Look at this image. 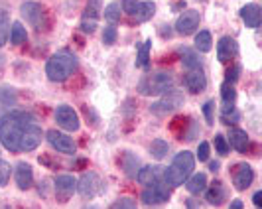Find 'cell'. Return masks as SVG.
<instances>
[{"label":"cell","instance_id":"4","mask_svg":"<svg viewBox=\"0 0 262 209\" xmlns=\"http://www.w3.org/2000/svg\"><path fill=\"white\" fill-rule=\"evenodd\" d=\"M173 87V73L171 71H156L148 73L140 79L138 83V93L144 97H154V95H164Z\"/></svg>","mask_w":262,"mask_h":209},{"label":"cell","instance_id":"31","mask_svg":"<svg viewBox=\"0 0 262 209\" xmlns=\"http://www.w3.org/2000/svg\"><path fill=\"white\" fill-rule=\"evenodd\" d=\"M8 32H10V16L6 10H0V46L6 44Z\"/></svg>","mask_w":262,"mask_h":209},{"label":"cell","instance_id":"26","mask_svg":"<svg viewBox=\"0 0 262 209\" xmlns=\"http://www.w3.org/2000/svg\"><path fill=\"white\" fill-rule=\"evenodd\" d=\"M211 48H213V39H211V34L209 32H199L195 36V50L201 53H207L211 52Z\"/></svg>","mask_w":262,"mask_h":209},{"label":"cell","instance_id":"40","mask_svg":"<svg viewBox=\"0 0 262 209\" xmlns=\"http://www.w3.org/2000/svg\"><path fill=\"white\" fill-rule=\"evenodd\" d=\"M197 158L199 162H207L209 160V142H201L197 148Z\"/></svg>","mask_w":262,"mask_h":209},{"label":"cell","instance_id":"45","mask_svg":"<svg viewBox=\"0 0 262 209\" xmlns=\"http://www.w3.org/2000/svg\"><path fill=\"white\" fill-rule=\"evenodd\" d=\"M209 170L211 172H217V170H219V162H209Z\"/></svg>","mask_w":262,"mask_h":209},{"label":"cell","instance_id":"7","mask_svg":"<svg viewBox=\"0 0 262 209\" xmlns=\"http://www.w3.org/2000/svg\"><path fill=\"white\" fill-rule=\"evenodd\" d=\"M20 12H22V18L26 20L28 24L36 28L38 32H41L43 28L48 26L46 10H43V6L38 4V2H24L22 8H20Z\"/></svg>","mask_w":262,"mask_h":209},{"label":"cell","instance_id":"27","mask_svg":"<svg viewBox=\"0 0 262 209\" xmlns=\"http://www.w3.org/2000/svg\"><path fill=\"white\" fill-rule=\"evenodd\" d=\"M26 39H28L26 28L22 26L20 22H14L12 28H10V41H12L14 46H20V44H24Z\"/></svg>","mask_w":262,"mask_h":209},{"label":"cell","instance_id":"24","mask_svg":"<svg viewBox=\"0 0 262 209\" xmlns=\"http://www.w3.org/2000/svg\"><path fill=\"white\" fill-rule=\"evenodd\" d=\"M225 197H227V190H225L223 182H213L211 190H207V194H205V199L211 205H221Z\"/></svg>","mask_w":262,"mask_h":209},{"label":"cell","instance_id":"11","mask_svg":"<svg viewBox=\"0 0 262 209\" xmlns=\"http://www.w3.org/2000/svg\"><path fill=\"white\" fill-rule=\"evenodd\" d=\"M55 120L57 124L67 132H77L79 131V115L73 111V107L69 104H61L55 111Z\"/></svg>","mask_w":262,"mask_h":209},{"label":"cell","instance_id":"2","mask_svg":"<svg viewBox=\"0 0 262 209\" xmlns=\"http://www.w3.org/2000/svg\"><path fill=\"white\" fill-rule=\"evenodd\" d=\"M77 71V57L71 52H57L55 55H52L48 59V66H46V73H48V79L53 81V83H61L69 79L73 73Z\"/></svg>","mask_w":262,"mask_h":209},{"label":"cell","instance_id":"9","mask_svg":"<svg viewBox=\"0 0 262 209\" xmlns=\"http://www.w3.org/2000/svg\"><path fill=\"white\" fill-rule=\"evenodd\" d=\"M101 10H103L101 0H87L85 12H83V18H81V30L85 34H93L97 30V22H99Z\"/></svg>","mask_w":262,"mask_h":209},{"label":"cell","instance_id":"15","mask_svg":"<svg viewBox=\"0 0 262 209\" xmlns=\"http://www.w3.org/2000/svg\"><path fill=\"white\" fill-rule=\"evenodd\" d=\"M55 194H57V197L61 199V201H67L69 197L73 196V192L77 190V182H75V178L73 176H57L55 178Z\"/></svg>","mask_w":262,"mask_h":209},{"label":"cell","instance_id":"22","mask_svg":"<svg viewBox=\"0 0 262 209\" xmlns=\"http://www.w3.org/2000/svg\"><path fill=\"white\" fill-rule=\"evenodd\" d=\"M185 187H187V192H189V194H193V196L203 194V192L207 190V176H205L203 172L193 174L189 180H185Z\"/></svg>","mask_w":262,"mask_h":209},{"label":"cell","instance_id":"14","mask_svg":"<svg viewBox=\"0 0 262 209\" xmlns=\"http://www.w3.org/2000/svg\"><path fill=\"white\" fill-rule=\"evenodd\" d=\"M199 28V12L197 10H185L178 22H176V32L182 36H189Z\"/></svg>","mask_w":262,"mask_h":209},{"label":"cell","instance_id":"8","mask_svg":"<svg viewBox=\"0 0 262 209\" xmlns=\"http://www.w3.org/2000/svg\"><path fill=\"white\" fill-rule=\"evenodd\" d=\"M41 129H39V124L36 120H32V122H28L26 129L22 131V136H20V144H18V150L20 152H32V150H36L41 142Z\"/></svg>","mask_w":262,"mask_h":209},{"label":"cell","instance_id":"41","mask_svg":"<svg viewBox=\"0 0 262 209\" xmlns=\"http://www.w3.org/2000/svg\"><path fill=\"white\" fill-rule=\"evenodd\" d=\"M213 109H215L213 101H207V103L203 104V115L207 118V124H213Z\"/></svg>","mask_w":262,"mask_h":209},{"label":"cell","instance_id":"10","mask_svg":"<svg viewBox=\"0 0 262 209\" xmlns=\"http://www.w3.org/2000/svg\"><path fill=\"white\" fill-rule=\"evenodd\" d=\"M140 197H142V201L148 203V205H158V203H164V201L170 199V190H168L166 182L162 180V182H156V183H152V185H148Z\"/></svg>","mask_w":262,"mask_h":209},{"label":"cell","instance_id":"36","mask_svg":"<svg viewBox=\"0 0 262 209\" xmlns=\"http://www.w3.org/2000/svg\"><path fill=\"white\" fill-rule=\"evenodd\" d=\"M111 209H136V201L130 199V197H120L113 203Z\"/></svg>","mask_w":262,"mask_h":209},{"label":"cell","instance_id":"25","mask_svg":"<svg viewBox=\"0 0 262 209\" xmlns=\"http://www.w3.org/2000/svg\"><path fill=\"white\" fill-rule=\"evenodd\" d=\"M154 14H156V4L148 0V2H138L136 4V12L132 14V18L136 22H148Z\"/></svg>","mask_w":262,"mask_h":209},{"label":"cell","instance_id":"23","mask_svg":"<svg viewBox=\"0 0 262 209\" xmlns=\"http://www.w3.org/2000/svg\"><path fill=\"white\" fill-rule=\"evenodd\" d=\"M229 146H233L236 152H245L249 146V134L241 129H231L229 132Z\"/></svg>","mask_w":262,"mask_h":209},{"label":"cell","instance_id":"19","mask_svg":"<svg viewBox=\"0 0 262 209\" xmlns=\"http://www.w3.org/2000/svg\"><path fill=\"white\" fill-rule=\"evenodd\" d=\"M14 178H16V183H18L20 190H30L32 183H34V170H32V166L26 164V162H20L16 166Z\"/></svg>","mask_w":262,"mask_h":209},{"label":"cell","instance_id":"5","mask_svg":"<svg viewBox=\"0 0 262 209\" xmlns=\"http://www.w3.org/2000/svg\"><path fill=\"white\" fill-rule=\"evenodd\" d=\"M180 104H184V93L178 89H170L168 93H164L160 101L150 104V111L158 117H166L168 113H173Z\"/></svg>","mask_w":262,"mask_h":209},{"label":"cell","instance_id":"33","mask_svg":"<svg viewBox=\"0 0 262 209\" xmlns=\"http://www.w3.org/2000/svg\"><path fill=\"white\" fill-rule=\"evenodd\" d=\"M105 20L111 22V24L120 22V4H118V2H111L105 8Z\"/></svg>","mask_w":262,"mask_h":209},{"label":"cell","instance_id":"32","mask_svg":"<svg viewBox=\"0 0 262 209\" xmlns=\"http://www.w3.org/2000/svg\"><path fill=\"white\" fill-rule=\"evenodd\" d=\"M150 48H152V39H146L144 44L138 50V59L136 66L138 67H148V59H150Z\"/></svg>","mask_w":262,"mask_h":209},{"label":"cell","instance_id":"38","mask_svg":"<svg viewBox=\"0 0 262 209\" xmlns=\"http://www.w3.org/2000/svg\"><path fill=\"white\" fill-rule=\"evenodd\" d=\"M117 41V28L115 26H106L103 32V44L105 46H113Z\"/></svg>","mask_w":262,"mask_h":209},{"label":"cell","instance_id":"37","mask_svg":"<svg viewBox=\"0 0 262 209\" xmlns=\"http://www.w3.org/2000/svg\"><path fill=\"white\" fill-rule=\"evenodd\" d=\"M215 148H217V152H219L221 156H227V154H229V144H227L223 134H215Z\"/></svg>","mask_w":262,"mask_h":209},{"label":"cell","instance_id":"44","mask_svg":"<svg viewBox=\"0 0 262 209\" xmlns=\"http://www.w3.org/2000/svg\"><path fill=\"white\" fill-rule=\"evenodd\" d=\"M229 209H243V201H241V199H235V201L231 203V207H229Z\"/></svg>","mask_w":262,"mask_h":209},{"label":"cell","instance_id":"43","mask_svg":"<svg viewBox=\"0 0 262 209\" xmlns=\"http://www.w3.org/2000/svg\"><path fill=\"white\" fill-rule=\"evenodd\" d=\"M187 207L189 209H205L203 205H199L195 199H187Z\"/></svg>","mask_w":262,"mask_h":209},{"label":"cell","instance_id":"18","mask_svg":"<svg viewBox=\"0 0 262 209\" xmlns=\"http://www.w3.org/2000/svg\"><path fill=\"white\" fill-rule=\"evenodd\" d=\"M184 83L191 93H201L207 87V77H205V73L201 69H191L184 77Z\"/></svg>","mask_w":262,"mask_h":209},{"label":"cell","instance_id":"42","mask_svg":"<svg viewBox=\"0 0 262 209\" xmlns=\"http://www.w3.org/2000/svg\"><path fill=\"white\" fill-rule=\"evenodd\" d=\"M252 201H254L256 207H262V192H256V194L252 196Z\"/></svg>","mask_w":262,"mask_h":209},{"label":"cell","instance_id":"29","mask_svg":"<svg viewBox=\"0 0 262 209\" xmlns=\"http://www.w3.org/2000/svg\"><path fill=\"white\" fill-rule=\"evenodd\" d=\"M170 152V144L166 140H154L150 144V154L156 158V160H164Z\"/></svg>","mask_w":262,"mask_h":209},{"label":"cell","instance_id":"1","mask_svg":"<svg viewBox=\"0 0 262 209\" xmlns=\"http://www.w3.org/2000/svg\"><path fill=\"white\" fill-rule=\"evenodd\" d=\"M36 118L28 113H6L4 117L0 118V142L6 150L10 152H20L18 150V144H20V136L22 131L26 129L28 122H32Z\"/></svg>","mask_w":262,"mask_h":209},{"label":"cell","instance_id":"35","mask_svg":"<svg viewBox=\"0 0 262 209\" xmlns=\"http://www.w3.org/2000/svg\"><path fill=\"white\" fill-rule=\"evenodd\" d=\"M10 180V164L0 160V187H4Z\"/></svg>","mask_w":262,"mask_h":209},{"label":"cell","instance_id":"16","mask_svg":"<svg viewBox=\"0 0 262 209\" xmlns=\"http://www.w3.org/2000/svg\"><path fill=\"white\" fill-rule=\"evenodd\" d=\"M136 180L146 187L156 182H162L164 180V166H144V168L138 170Z\"/></svg>","mask_w":262,"mask_h":209},{"label":"cell","instance_id":"6","mask_svg":"<svg viewBox=\"0 0 262 209\" xmlns=\"http://www.w3.org/2000/svg\"><path fill=\"white\" fill-rule=\"evenodd\" d=\"M103 190H105V183H103L101 176H99L97 172H85V174L79 178L77 192L83 197H89V199H91V197L99 196Z\"/></svg>","mask_w":262,"mask_h":209},{"label":"cell","instance_id":"20","mask_svg":"<svg viewBox=\"0 0 262 209\" xmlns=\"http://www.w3.org/2000/svg\"><path fill=\"white\" fill-rule=\"evenodd\" d=\"M241 18H243V22H245L249 28H258L260 26V20H262L260 6L254 4V2H250V4H247V6H243V8H241Z\"/></svg>","mask_w":262,"mask_h":209},{"label":"cell","instance_id":"13","mask_svg":"<svg viewBox=\"0 0 262 209\" xmlns=\"http://www.w3.org/2000/svg\"><path fill=\"white\" fill-rule=\"evenodd\" d=\"M254 180V170L250 164H236L233 168V183L238 192H245L247 187H250V183Z\"/></svg>","mask_w":262,"mask_h":209},{"label":"cell","instance_id":"17","mask_svg":"<svg viewBox=\"0 0 262 209\" xmlns=\"http://www.w3.org/2000/svg\"><path fill=\"white\" fill-rule=\"evenodd\" d=\"M236 53H238V44L235 41V38L225 36V38L219 39V44H217V57H219V61H231L233 57H236Z\"/></svg>","mask_w":262,"mask_h":209},{"label":"cell","instance_id":"34","mask_svg":"<svg viewBox=\"0 0 262 209\" xmlns=\"http://www.w3.org/2000/svg\"><path fill=\"white\" fill-rule=\"evenodd\" d=\"M221 97H223V103L225 104H233L236 99V91L233 85H229V83H225L223 87H221Z\"/></svg>","mask_w":262,"mask_h":209},{"label":"cell","instance_id":"28","mask_svg":"<svg viewBox=\"0 0 262 209\" xmlns=\"http://www.w3.org/2000/svg\"><path fill=\"white\" fill-rule=\"evenodd\" d=\"M180 55H182V64H184L187 69H199V59L193 50L189 48H180Z\"/></svg>","mask_w":262,"mask_h":209},{"label":"cell","instance_id":"12","mask_svg":"<svg viewBox=\"0 0 262 209\" xmlns=\"http://www.w3.org/2000/svg\"><path fill=\"white\" fill-rule=\"evenodd\" d=\"M48 142L52 144L53 150L61 152V154H75L77 146L73 142L71 136H67L66 132H59V131H48Z\"/></svg>","mask_w":262,"mask_h":209},{"label":"cell","instance_id":"3","mask_svg":"<svg viewBox=\"0 0 262 209\" xmlns=\"http://www.w3.org/2000/svg\"><path fill=\"white\" fill-rule=\"evenodd\" d=\"M193 166H195V158L191 152H180L178 156L173 158V162H171V166L168 170H164V182L171 185V187H178V185H182V183L191 176V172H193Z\"/></svg>","mask_w":262,"mask_h":209},{"label":"cell","instance_id":"30","mask_svg":"<svg viewBox=\"0 0 262 209\" xmlns=\"http://www.w3.org/2000/svg\"><path fill=\"white\" fill-rule=\"evenodd\" d=\"M221 120H223L225 124H235V122L241 120V113L235 109V103L225 104L223 111H221Z\"/></svg>","mask_w":262,"mask_h":209},{"label":"cell","instance_id":"21","mask_svg":"<svg viewBox=\"0 0 262 209\" xmlns=\"http://www.w3.org/2000/svg\"><path fill=\"white\" fill-rule=\"evenodd\" d=\"M118 164H120V168L124 170V174L128 178H136V174L140 170V160H138V156H134L132 152H122L120 158H118Z\"/></svg>","mask_w":262,"mask_h":209},{"label":"cell","instance_id":"39","mask_svg":"<svg viewBox=\"0 0 262 209\" xmlns=\"http://www.w3.org/2000/svg\"><path fill=\"white\" fill-rule=\"evenodd\" d=\"M238 73H241V66H233L225 71V83L233 85L236 79H238Z\"/></svg>","mask_w":262,"mask_h":209}]
</instances>
